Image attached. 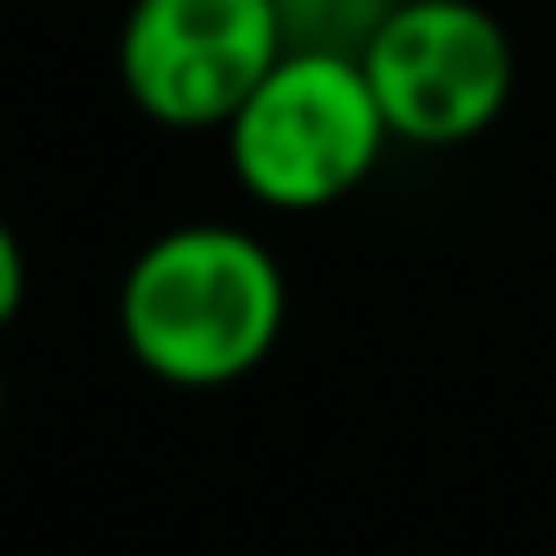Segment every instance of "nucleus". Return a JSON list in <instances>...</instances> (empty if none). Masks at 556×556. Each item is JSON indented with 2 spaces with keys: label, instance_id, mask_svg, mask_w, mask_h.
Instances as JSON below:
<instances>
[{
  "label": "nucleus",
  "instance_id": "obj_7",
  "mask_svg": "<svg viewBox=\"0 0 556 556\" xmlns=\"http://www.w3.org/2000/svg\"><path fill=\"white\" fill-rule=\"evenodd\" d=\"M0 406H8V393H0Z\"/></svg>",
  "mask_w": 556,
  "mask_h": 556
},
{
  "label": "nucleus",
  "instance_id": "obj_5",
  "mask_svg": "<svg viewBox=\"0 0 556 556\" xmlns=\"http://www.w3.org/2000/svg\"><path fill=\"white\" fill-rule=\"evenodd\" d=\"M393 8L400 0H275V21H282L289 53H348V60H361Z\"/></svg>",
  "mask_w": 556,
  "mask_h": 556
},
{
  "label": "nucleus",
  "instance_id": "obj_6",
  "mask_svg": "<svg viewBox=\"0 0 556 556\" xmlns=\"http://www.w3.org/2000/svg\"><path fill=\"white\" fill-rule=\"evenodd\" d=\"M27 302V255H21V236L8 229V216H0V328H8Z\"/></svg>",
  "mask_w": 556,
  "mask_h": 556
},
{
  "label": "nucleus",
  "instance_id": "obj_2",
  "mask_svg": "<svg viewBox=\"0 0 556 556\" xmlns=\"http://www.w3.org/2000/svg\"><path fill=\"white\" fill-rule=\"evenodd\" d=\"M236 184L268 210H328L393 144L374 79L348 53H282L223 125Z\"/></svg>",
  "mask_w": 556,
  "mask_h": 556
},
{
  "label": "nucleus",
  "instance_id": "obj_3",
  "mask_svg": "<svg viewBox=\"0 0 556 556\" xmlns=\"http://www.w3.org/2000/svg\"><path fill=\"white\" fill-rule=\"evenodd\" d=\"M282 53L275 0H131L118 79L144 118L170 131H223Z\"/></svg>",
  "mask_w": 556,
  "mask_h": 556
},
{
  "label": "nucleus",
  "instance_id": "obj_1",
  "mask_svg": "<svg viewBox=\"0 0 556 556\" xmlns=\"http://www.w3.org/2000/svg\"><path fill=\"white\" fill-rule=\"evenodd\" d=\"M289 321L275 249L236 223H184L138 249L118 289V334L164 387H236L255 374Z\"/></svg>",
  "mask_w": 556,
  "mask_h": 556
},
{
  "label": "nucleus",
  "instance_id": "obj_4",
  "mask_svg": "<svg viewBox=\"0 0 556 556\" xmlns=\"http://www.w3.org/2000/svg\"><path fill=\"white\" fill-rule=\"evenodd\" d=\"M361 66L406 144H465L510 99V40L478 0H400Z\"/></svg>",
  "mask_w": 556,
  "mask_h": 556
}]
</instances>
